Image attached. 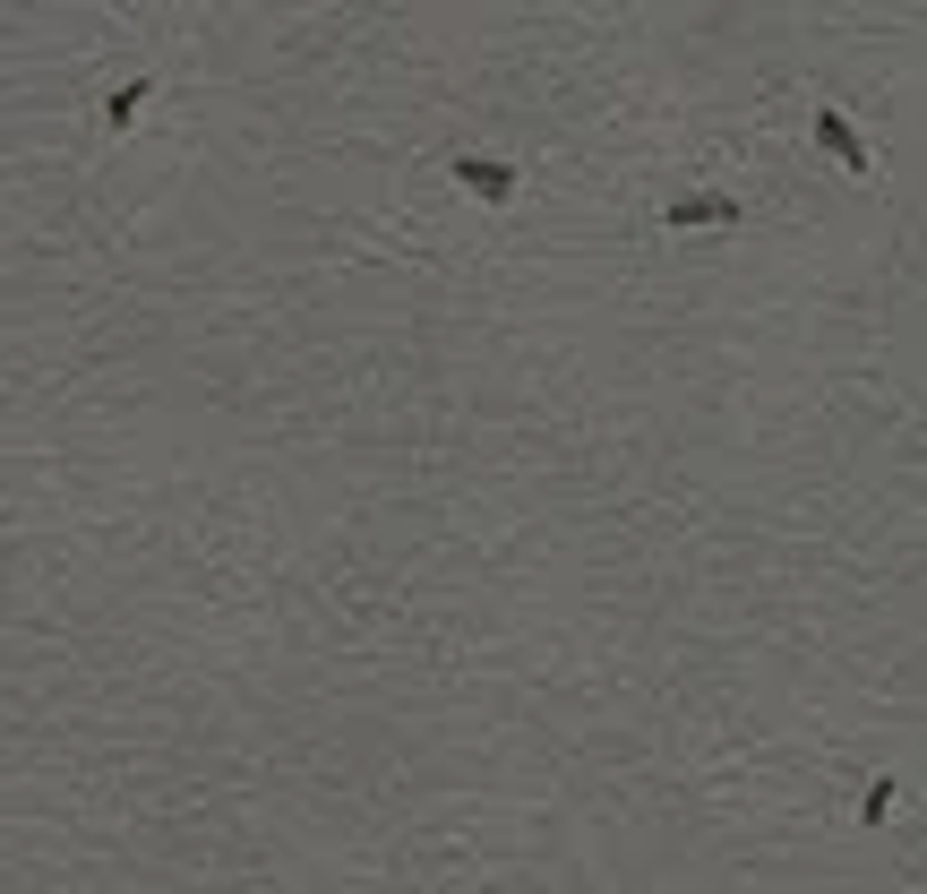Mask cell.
I'll return each instance as SVG.
<instances>
[{"mask_svg": "<svg viewBox=\"0 0 927 894\" xmlns=\"http://www.w3.org/2000/svg\"><path fill=\"white\" fill-rule=\"evenodd\" d=\"M455 172L473 181L481 199H507V164H490V155H464V164H455Z\"/></svg>", "mask_w": 927, "mask_h": 894, "instance_id": "obj_1", "label": "cell"}, {"mask_svg": "<svg viewBox=\"0 0 927 894\" xmlns=\"http://www.w3.org/2000/svg\"><path fill=\"white\" fill-rule=\"evenodd\" d=\"M671 224H738V207L730 199H687V207H671Z\"/></svg>", "mask_w": 927, "mask_h": 894, "instance_id": "obj_2", "label": "cell"}, {"mask_svg": "<svg viewBox=\"0 0 927 894\" xmlns=\"http://www.w3.org/2000/svg\"><path fill=\"white\" fill-rule=\"evenodd\" d=\"M138 103H147V87H121V96L103 103V121H112V130H121V121H129V112H138Z\"/></svg>", "mask_w": 927, "mask_h": 894, "instance_id": "obj_3", "label": "cell"}]
</instances>
